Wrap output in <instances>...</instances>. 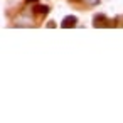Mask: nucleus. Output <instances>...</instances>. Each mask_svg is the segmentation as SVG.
<instances>
[{
    "label": "nucleus",
    "mask_w": 123,
    "mask_h": 123,
    "mask_svg": "<svg viewBox=\"0 0 123 123\" xmlns=\"http://www.w3.org/2000/svg\"><path fill=\"white\" fill-rule=\"evenodd\" d=\"M76 22H78V19H76L74 15H68V17L62 20V24H61V25H62L64 29H66V27H74V25H76Z\"/></svg>",
    "instance_id": "f03ea898"
},
{
    "label": "nucleus",
    "mask_w": 123,
    "mask_h": 123,
    "mask_svg": "<svg viewBox=\"0 0 123 123\" xmlns=\"http://www.w3.org/2000/svg\"><path fill=\"white\" fill-rule=\"evenodd\" d=\"M106 22H108V19H106L105 15H96L93 25H94V27H106V25H110V24H106Z\"/></svg>",
    "instance_id": "f257e3e1"
},
{
    "label": "nucleus",
    "mask_w": 123,
    "mask_h": 123,
    "mask_svg": "<svg viewBox=\"0 0 123 123\" xmlns=\"http://www.w3.org/2000/svg\"><path fill=\"white\" fill-rule=\"evenodd\" d=\"M27 2H36V0H27Z\"/></svg>",
    "instance_id": "39448f33"
},
{
    "label": "nucleus",
    "mask_w": 123,
    "mask_h": 123,
    "mask_svg": "<svg viewBox=\"0 0 123 123\" xmlns=\"http://www.w3.org/2000/svg\"><path fill=\"white\" fill-rule=\"evenodd\" d=\"M86 2H88V4H96L98 0H86Z\"/></svg>",
    "instance_id": "20e7f679"
},
{
    "label": "nucleus",
    "mask_w": 123,
    "mask_h": 123,
    "mask_svg": "<svg viewBox=\"0 0 123 123\" xmlns=\"http://www.w3.org/2000/svg\"><path fill=\"white\" fill-rule=\"evenodd\" d=\"M36 12L41 14V15H46V14H49V7L47 5H39V7H36Z\"/></svg>",
    "instance_id": "7ed1b4c3"
}]
</instances>
